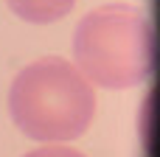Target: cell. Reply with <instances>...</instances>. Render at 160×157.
Wrapping results in <instances>:
<instances>
[{
  "label": "cell",
  "instance_id": "obj_4",
  "mask_svg": "<svg viewBox=\"0 0 160 157\" xmlns=\"http://www.w3.org/2000/svg\"><path fill=\"white\" fill-rule=\"evenodd\" d=\"M25 157H84L82 152L70 149V146H42V149H34Z\"/></svg>",
  "mask_w": 160,
  "mask_h": 157
},
{
  "label": "cell",
  "instance_id": "obj_1",
  "mask_svg": "<svg viewBox=\"0 0 160 157\" xmlns=\"http://www.w3.org/2000/svg\"><path fill=\"white\" fill-rule=\"evenodd\" d=\"M8 112L25 138L65 143L84 135L93 124L96 93L76 65L42 56L17 73L8 90Z\"/></svg>",
  "mask_w": 160,
  "mask_h": 157
},
{
  "label": "cell",
  "instance_id": "obj_3",
  "mask_svg": "<svg viewBox=\"0 0 160 157\" xmlns=\"http://www.w3.org/2000/svg\"><path fill=\"white\" fill-rule=\"evenodd\" d=\"M6 6L25 22H37V25H48L62 20L76 0H6Z\"/></svg>",
  "mask_w": 160,
  "mask_h": 157
},
{
  "label": "cell",
  "instance_id": "obj_2",
  "mask_svg": "<svg viewBox=\"0 0 160 157\" xmlns=\"http://www.w3.org/2000/svg\"><path fill=\"white\" fill-rule=\"evenodd\" d=\"M79 73L98 87L127 90L155 70L152 20L127 3H110L82 17L73 37Z\"/></svg>",
  "mask_w": 160,
  "mask_h": 157
}]
</instances>
